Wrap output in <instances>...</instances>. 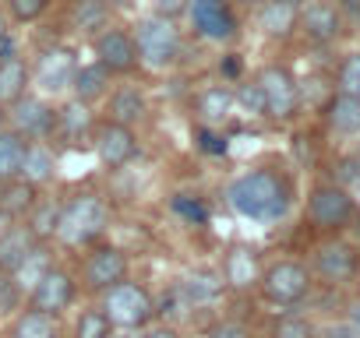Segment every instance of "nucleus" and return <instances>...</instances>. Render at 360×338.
Returning a JSON list of instances; mask_svg holds the SVG:
<instances>
[{
    "label": "nucleus",
    "instance_id": "obj_1",
    "mask_svg": "<svg viewBox=\"0 0 360 338\" xmlns=\"http://www.w3.org/2000/svg\"><path fill=\"white\" fill-rule=\"evenodd\" d=\"M226 201L237 215L255 219V222H279L290 212L293 201V187L290 180L279 173V169H251V173H240L230 187H226Z\"/></svg>",
    "mask_w": 360,
    "mask_h": 338
},
{
    "label": "nucleus",
    "instance_id": "obj_2",
    "mask_svg": "<svg viewBox=\"0 0 360 338\" xmlns=\"http://www.w3.org/2000/svg\"><path fill=\"white\" fill-rule=\"evenodd\" d=\"M110 201L96 191H78L68 201H60V222L53 240L64 250H89L92 243H99L110 229Z\"/></svg>",
    "mask_w": 360,
    "mask_h": 338
},
{
    "label": "nucleus",
    "instance_id": "obj_3",
    "mask_svg": "<svg viewBox=\"0 0 360 338\" xmlns=\"http://www.w3.org/2000/svg\"><path fill=\"white\" fill-rule=\"evenodd\" d=\"M131 36L138 46V60L148 71H173L180 64V57H184V32L169 18L145 15L131 25Z\"/></svg>",
    "mask_w": 360,
    "mask_h": 338
},
{
    "label": "nucleus",
    "instance_id": "obj_4",
    "mask_svg": "<svg viewBox=\"0 0 360 338\" xmlns=\"http://www.w3.org/2000/svg\"><path fill=\"white\" fill-rule=\"evenodd\" d=\"M99 310L110 317L113 331H145L159 313H155V296L141 282H117L106 292H99Z\"/></svg>",
    "mask_w": 360,
    "mask_h": 338
},
{
    "label": "nucleus",
    "instance_id": "obj_5",
    "mask_svg": "<svg viewBox=\"0 0 360 338\" xmlns=\"http://www.w3.org/2000/svg\"><path fill=\"white\" fill-rule=\"evenodd\" d=\"M78 67V50L71 43H50L36 53V60L29 64L32 71V88L46 99H60L71 92V78Z\"/></svg>",
    "mask_w": 360,
    "mask_h": 338
},
{
    "label": "nucleus",
    "instance_id": "obj_6",
    "mask_svg": "<svg viewBox=\"0 0 360 338\" xmlns=\"http://www.w3.org/2000/svg\"><path fill=\"white\" fill-rule=\"evenodd\" d=\"M262 99H265V116L276 123H290L300 113V81L286 64H265L255 74Z\"/></svg>",
    "mask_w": 360,
    "mask_h": 338
},
{
    "label": "nucleus",
    "instance_id": "obj_7",
    "mask_svg": "<svg viewBox=\"0 0 360 338\" xmlns=\"http://www.w3.org/2000/svg\"><path fill=\"white\" fill-rule=\"evenodd\" d=\"M258 289H262V296H265L269 303H276V306H297V303H304L307 292H311V271H307V264H300V261H293V257H279V261H272L269 268H262Z\"/></svg>",
    "mask_w": 360,
    "mask_h": 338
},
{
    "label": "nucleus",
    "instance_id": "obj_8",
    "mask_svg": "<svg viewBox=\"0 0 360 338\" xmlns=\"http://www.w3.org/2000/svg\"><path fill=\"white\" fill-rule=\"evenodd\" d=\"M131 275V257H127V250L124 247H117V243H92L89 250H85V261H82V289H89V292H106L110 285H117V282H124Z\"/></svg>",
    "mask_w": 360,
    "mask_h": 338
},
{
    "label": "nucleus",
    "instance_id": "obj_9",
    "mask_svg": "<svg viewBox=\"0 0 360 338\" xmlns=\"http://www.w3.org/2000/svg\"><path fill=\"white\" fill-rule=\"evenodd\" d=\"M92 151H96V158H99L103 169L117 173V169L131 165L141 155V141H138V130L134 127L103 116L96 123V134H92Z\"/></svg>",
    "mask_w": 360,
    "mask_h": 338
},
{
    "label": "nucleus",
    "instance_id": "obj_10",
    "mask_svg": "<svg viewBox=\"0 0 360 338\" xmlns=\"http://www.w3.org/2000/svg\"><path fill=\"white\" fill-rule=\"evenodd\" d=\"M89 46H92V60L103 64L113 78H131V74L141 67L134 36H131V29H124V25H106V29H99V32L89 39Z\"/></svg>",
    "mask_w": 360,
    "mask_h": 338
},
{
    "label": "nucleus",
    "instance_id": "obj_11",
    "mask_svg": "<svg viewBox=\"0 0 360 338\" xmlns=\"http://www.w3.org/2000/svg\"><path fill=\"white\" fill-rule=\"evenodd\" d=\"M8 127L18 130L25 141H53V127H57L53 99H46V95L29 88L18 102L8 106Z\"/></svg>",
    "mask_w": 360,
    "mask_h": 338
},
{
    "label": "nucleus",
    "instance_id": "obj_12",
    "mask_svg": "<svg viewBox=\"0 0 360 338\" xmlns=\"http://www.w3.org/2000/svg\"><path fill=\"white\" fill-rule=\"evenodd\" d=\"M184 18L191 22L195 36L205 43H233L240 32V18L230 0H191Z\"/></svg>",
    "mask_w": 360,
    "mask_h": 338
},
{
    "label": "nucleus",
    "instance_id": "obj_13",
    "mask_svg": "<svg viewBox=\"0 0 360 338\" xmlns=\"http://www.w3.org/2000/svg\"><path fill=\"white\" fill-rule=\"evenodd\" d=\"M75 299H78V278L68 268H60V264H50L46 275L25 292L29 306H36L43 313H53V317L68 313L75 306Z\"/></svg>",
    "mask_w": 360,
    "mask_h": 338
},
{
    "label": "nucleus",
    "instance_id": "obj_14",
    "mask_svg": "<svg viewBox=\"0 0 360 338\" xmlns=\"http://www.w3.org/2000/svg\"><path fill=\"white\" fill-rule=\"evenodd\" d=\"M353 194L339 184H318L307 194V219L318 229H342L353 219Z\"/></svg>",
    "mask_w": 360,
    "mask_h": 338
},
{
    "label": "nucleus",
    "instance_id": "obj_15",
    "mask_svg": "<svg viewBox=\"0 0 360 338\" xmlns=\"http://www.w3.org/2000/svg\"><path fill=\"white\" fill-rule=\"evenodd\" d=\"M96 109L75 95H68L57 106V127H53V141L68 144V148H92V134H96Z\"/></svg>",
    "mask_w": 360,
    "mask_h": 338
},
{
    "label": "nucleus",
    "instance_id": "obj_16",
    "mask_svg": "<svg viewBox=\"0 0 360 338\" xmlns=\"http://www.w3.org/2000/svg\"><path fill=\"white\" fill-rule=\"evenodd\" d=\"M297 29L311 43L328 46L342 36V11L332 4V0H304L300 11H297Z\"/></svg>",
    "mask_w": 360,
    "mask_h": 338
},
{
    "label": "nucleus",
    "instance_id": "obj_17",
    "mask_svg": "<svg viewBox=\"0 0 360 338\" xmlns=\"http://www.w3.org/2000/svg\"><path fill=\"white\" fill-rule=\"evenodd\" d=\"M314 271L328 282V285H346L356 278L360 271V254L342 243V240H332V243H321L314 250Z\"/></svg>",
    "mask_w": 360,
    "mask_h": 338
},
{
    "label": "nucleus",
    "instance_id": "obj_18",
    "mask_svg": "<svg viewBox=\"0 0 360 338\" xmlns=\"http://www.w3.org/2000/svg\"><path fill=\"white\" fill-rule=\"evenodd\" d=\"M103 102H106V116L117 120V123H127V127H138V123L148 116V95H145V88L134 85V81L113 85Z\"/></svg>",
    "mask_w": 360,
    "mask_h": 338
},
{
    "label": "nucleus",
    "instance_id": "obj_19",
    "mask_svg": "<svg viewBox=\"0 0 360 338\" xmlns=\"http://www.w3.org/2000/svg\"><path fill=\"white\" fill-rule=\"evenodd\" d=\"M233 109H237V99H233V88H230L226 81L205 85V88H198V95H195V116H198L202 127H216V130H219L223 123H230Z\"/></svg>",
    "mask_w": 360,
    "mask_h": 338
},
{
    "label": "nucleus",
    "instance_id": "obj_20",
    "mask_svg": "<svg viewBox=\"0 0 360 338\" xmlns=\"http://www.w3.org/2000/svg\"><path fill=\"white\" fill-rule=\"evenodd\" d=\"M304 0H265L258 8V32L272 43H286L297 32V11Z\"/></svg>",
    "mask_w": 360,
    "mask_h": 338
},
{
    "label": "nucleus",
    "instance_id": "obj_21",
    "mask_svg": "<svg viewBox=\"0 0 360 338\" xmlns=\"http://www.w3.org/2000/svg\"><path fill=\"white\" fill-rule=\"evenodd\" d=\"M219 275H223L226 289H237V292L255 289V285H258V275H262V268H258V250L248 247V243H233L230 254L223 257V271H219Z\"/></svg>",
    "mask_w": 360,
    "mask_h": 338
},
{
    "label": "nucleus",
    "instance_id": "obj_22",
    "mask_svg": "<svg viewBox=\"0 0 360 338\" xmlns=\"http://www.w3.org/2000/svg\"><path fill=\"white\" fill-rule=\"evenodd\" d=\"M29 88H32L29 60L8 46L4 53H0V106L8 109V106H11V102H18Z\"/></svg>",
    "mask_w": 360,
    "mask_h": 338
},
{
    "label": "nucleus",
    "instance_id": "obj_23",
    "mask_svg": "<svg viewBox=\"0 0 360 338\" xmlns=\"http://www.w3.org/2000/svg\"><path fill=\"white\" fill-rule=\"evenodd\" d=\"M110 88H113V74H110L103 64H96V60H85V64H82V60H78L68 95H75V99H82V102H89V106H99V102L110 95Z\"/></svg>",
    "mask_w": 360,
    "mask_h": 338
},
{
    "label": "nucleus",
    "instance_id": "obj_24",
    "mask_svg": "<svg viewBox=\"0 0 360 338\" xmlns=\"http://www.w3.org/2000/svg\"><path fill=\"white\" fill-rule=\"evenodd\" d=\"M22 180L36 184L39 191L57 180V151L50 141H29L25 162H22Z\"/></svg>",
    "mask_w": 360,
    "mask_h": 338
},
{
    "label": "nucleus",
    "instance_id": "obj_25",
    "mask_svg": "<svg viewBox=\"0 0 360 338\" xmlns=\"http://www.w3.org/2000/svg\"><path fill=\"white\" fill-rule=\"evenodd\" d=\"M60 317H53V313H43V310H36V306H22V310H15V317H11V327H8V338H60V324H57Z\"/></svg>",
    "mask_w": 360,
    "mask_h": 338
},
{
    "label": "nucleus",
    "instance_id": "obj_26",
    "mask_svg": "<svg viewBox=\"0 0 360 338\" xmlns=\"http://www.w3.org/2000/svg\"><path fill=\"white\" fill-rule=\"evenodd\" d=\"M110 8L103 4V0H71L68 8V29L82 39H92L99 29L110 25Z\"/></svg>",
    "mask_w": 360,
    "mask_h": 338
},
{
    "label": "nucleus",
    "instance_id": "obj_27",
    "mask_svg": "<svg viewBox=\"0 0 360 338\" xmlns=\"http://www.w3.org/2000/svg\"><path fill=\"white\" fill-rule=\"evenodd\" d=\"M36 247H39V240L32 236V229H29L25 222H15L4 236H0V271L15 275V271H18V264H22Z\"/></svg>",
    "mask_w": 360,
    "mask_h": 338
},
{
    "label": "nucleus",
    "instance_id": "obj_28",
    "mask_svg": "<svg viewBox=\"0 0 360 338\" xmlns=\"http://www.w3.org/2000/svg\"><path fill=\"white\" fill-rule=\"evenodd\" d=\"M39 194H43V191H39L36 184L22 180V177L0 180V215H8V219L22 222V219L29 215V208L39 201Z\"/></svg>",
    "mask_w": 360,
    "mask_h": 338
},
{
    "label": "nucleus",
    "instance_id": "obj_29",
    "mask_svg": "<svg viewBox=\"0 0 360 338\" xmlns=\"http://www.w3.org/2000/svg\"><path fill=\"white\" fill-rule=\"evenodd\" d=\"M226 289L223 275L212 271V268H198V271H188L184 285H180V292H184L188 306H209L219 299V292Z\"/></svg>",
    "mask_w": 360,
    "mask_h": 338
},
{
    "label": "nucleus",
    "instance_id": "obj_30",
    "mask_svg": "<svg viewBox=\"0 0 360 338\" xmlns=\"http://www.w3.org/2000/svg\"><path fill=\"white\" fill-rule=\"evenodd\" d=\"M325 123H328V130H335L339 137H356V134H360V99L335 92L332 102L325 106Z\"/></svg>",
    "mask_w": 360,
    "mask_h": 338
},
{
    "label": "nucleus",
    "instance_id": "obj_31",
    "mask_svg": "<svg viewBox=\"0 0 360 338\" xmlns=\"http://www.w3.org/2000/svg\"><path fill=\"white\" fill-rule=\"evenodd\" d=\"M22 222L32 229V236H36L39 243H50V240H53V233H57V222H60V201H57V198H43V194H39V201L29 208V215H25Z\"/></svg>",
    "mask_w": 360,
    "mask_h": 338
},
{
    "label": "nucleus",
    "instance_id": "obj_32",
    "mask_svg": "<svg viewBox=\"0 0 360 338\" xmlns=\"http://www.w3.org/2000/svg\"><path fill=\"white\" fill-rule=\"evenodd\" d=\"M25 148H29V141H25L18 130L0 127V180H15V177H22Z\"/></svg>",
    "mask_w": 360,
    "mask_h": 338
},
{
    "label": "nucleus",
    "instance_id": "obj_33",
    "mask_svg": "<svg viewBox=\"0 0 360 338\" xmlns=\"http://www.w3.org/2000/svg\"><path fill=\"white\" fill-rule=\"evenodd\" d=\"M71 338H113V324H110V317L99 310V303L75 313Z\"/></svg>",
    "mask_w": 360,
    "mask_h": 338
},
{
    "label": "nucleus",
    "instance_id": "obj_34",
    "mask_svg": "<svg viewBox=\"0 0 360 338\" xmlns=\"http://www.w3.org/2000/svg\"><path fill=\"white\" fill-rule=\"evenodd\" d=\"M53 264V254H50V243H39L22 264H18V271H15V282H18V289L22 292H29L43 275H46V268Z\"/></svg>",
    "mask_w": 360,
    "mask_h": 338
},
{
    "label": "nucleus",
    "instance_id": "obj_35",
    "mask_svg": "<svg viewBox=\"0 0 360 338\" xmlns=\"http://www.w3.org/2000/svg\"><path fill=\"white\" fill-rule=\"evenodd\" d=\"M4 8H8V18L11 22L32 25V22H39L50 11V0H4Z\"/></svg>",
    "mask_w": 360,
    "mask_h": 338
},
{
    "label": "nucleus",
    "instance_id": "obj_36",
    "mask_svg": "<svg viewBox=\"0 0 360 338\" xmlns=\"http://www.w3.org/2000/svg\"><path fill=\"white\" fill-rule=\"evenodd\" d=\"M335 88H339L342 95H353V99H360V53H349V57L339 64Z\"/></svg>",
    "mask_w": 360,
    "mask_h": 338
},
{
    "label": "nucleus",
    "instance_id": "obj_37",
    "mask_svg": "<svg viewBox=\"0 0 360 338\" xmlns=\"http://www.w3.org/2000/svg\"><path fill=\"white\" fill-rule=\"evenodd\" d=\"M233 99H237V106L248 109L251 116H265V99H262V88H258L255 78H251V81H240V85L233 88Z\"/></svg>",
    "mask_w": 360,
    "mask_h": 338
},
{
    "label": "nucleus",
    "instance_id": "obj_38",
    "mask_svg": "<svg viewBox=\"0 0 360 338\" xmlns=\"http://www.w3.org/2000/svg\"><path fill=\"white\" fill-rule=\"evenodd\" d=\"M269 338H314V324L304 320V317H279L269 331Z\"/></svg>",
    "mask_w": 360,
    "mask_h": 338
},
{
    "label": "nucleus",
    "instance_id": "obj_39",
    "mask_svg": "<svg viewBox=\"0 0 360 338\" xmlns=\"http://www.w3.org/2000/svg\"><path fill=\"white\" fill-rule=\"evenodd\" d=\"M22 306H25V292L18 289L15 275L0 271V313H15V310H22Z\"/></svg>",
    "mask_w": 360,
    "mask_h": 338
},
{
    "label": "nucleus",
    "instance_id": "obj_40",
    "mask_svg": "<svg viewBox=\"0 0 360 338\" xmlns=\"http://www.w3.org/2000/svg\"><path fill=\"white\" fill-rule=\"evenodd\" d=\"M191 0H148V15L155 18H169V22H180L188 15Z\"/></svg>",
    "mask_w": 360,
    "mask_h": 338
},
{
    "label": "nucleus",
    "instance_id": "obj_41",
    "mask_svg": "<svg viewBox=\"0 0 360 338\" xmlns=\"http://www.w3.org/2000/svg\"><path fill=\"white\" fill-rule=\"evenodd\" d=\"M205 338H255V334H251V327L240 324V320H216V324L205 331Z\"/></svg>",
    "mask_w": 360,
    "mask_h": 338
},
{
    "label": "nucleus",
    "instance_id": "obj_42",
    "mask_svg": "<svg viewBox=\"0 0 360 338\" xmlns=\"http://www.w3.org/2000/svg\"><path fill=\"white\" fill-rule=\"evenodd\" d=\"M219 71H223V81H237L240 71H244V64H240L237 53H226V60H219Z\"/></svg>",
    "mask_w": 360,
    "mask_h": 338
},
{
    "label": "nucleus",
    "instance_id": "obj_43",
    "mask_svg": "<svg viewBox=\"0 0 360 338\" xmlns=\"http://www.w3.org/2000/svg\"><path fill=\"white\" fill-rule=\"evenodd\" d=\"M145 338H184V334H180L173 324H155V320H152V324L145 327Z\"/></svg>",
    "mask_w": 360,
    "mask_h": 338
},
{
    "label": "nucleus",
    "instance_id": "obj_44",
    "mask_svg": "<svg viewBox=\"0 0 360 338\" xmlns=\"http://www.w3.org/2000/svg\"><path fill=\"white\" fill-rule=\"evenodd\" d=\"M8 46H11V18H8V11H0V53Z\"/></svg>",
    "mask_w": 360,
    "mask_h": 338
},
{
    "label": "nucleus",
    "instance_id": "obj_45",
    "mask_svg": "<svg viewBox=\"0 0 360 338\" xmlns=\"http://www.w3.org/2000/svg\"><path fill=\"white\" fill-rule=\"evenodd\" d=\"M332 4H335L342 15H353V18H360V0H332Z\"/></svg>",
    "mask_w": 360,
    "mask_h": 338
},
{
    "label": "nucleus",
    "instance_id": "obj_46",
    "mask_svg": "<svg viewBox=\"0 0 360 338\" xmlns=\"http://www.w3.org/2000/svg\"><path fill=\"white\" fill-rule=\"evenodd\" d=\"M103 4H106L110 11H134L138 0H103Z\"/></svg>",
    "mask_w": 360,
    "mask_h": 338
},
{
    "label": "nucleus",
    "instance_id": "obj_47",
    "mask_svg": "<svg viewBox=\"0 0 360 338\" xmlns=\"http://www.w3.org/2000/svg\"><path fill=\"white\" fill-rule=\"evenodd\" d=\"M230 4H233V8H240V11H258V8L265 4V0H230Z\"/></svg>",
    "mask_w": 360,
    "mask_h": 338
},
{
    "label": "nucleus",
    "instance_id": "obj_48",
    "mask_svg": "<svg viewBox=\"0 0 360 338\" xmlns=\"http://www.w3.org/2000/svg\"><path fill=\"white\" fill-rule=\"evenodd\" d=\"M113 338H145V331H113Z\"/></svg>",
    "mask_w": 360,
    "mask_h": 338
},
{
    "label": "nucleus",
    "instance_id": "obj_49",
    "mask_svg": "<svg viewBox=\"0 0 360 338\" xmlns=\"http://www.w3.org/2000/svg\"><path fill=\"white\" fill-rule=\"evenodd\" d=\"M11 226H15V219H8V215H0V236H4V233H8Z\"/></svg>",
    "mask_w": 360,
    "mask_h": 338
},
{
    "label": "nucleus",
    "instance_id": "obj_50",
    "mask_svg": "<svg viewBox=\"0 0 360 338\" xmlns=\"http://www.w3.org/2000/svg\"><path fill=\"white\" fill-rule=\"evenodd\" d=\"M349 320H353V324H356V327H360V303H356V306H353V310H349Z\"/></svg>",
    "mask_w": 360,
    "mask_h": 338
},
{
    "label": "nucleus",
    "instance_id": "obj_51",
    "mask_svg": "<svg viewBox=\"0 0 360 338\" xmlns=\"http://www.w3.org/2000/svg\"><path fill=\"white\" fill-rule=\"evenodd\" d=\"M0 127H8V109L0 106Z\"/></svg>",
    "mask_w": 360,
    "mask_h": 338
}]
</instances>
